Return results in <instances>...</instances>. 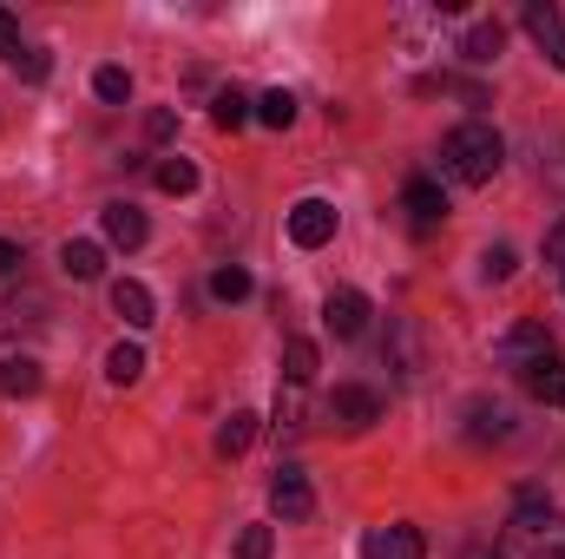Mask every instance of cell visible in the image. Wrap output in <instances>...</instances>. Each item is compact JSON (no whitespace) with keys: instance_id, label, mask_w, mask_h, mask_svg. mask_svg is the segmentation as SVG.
Segmentation results:
<instances>
[{"instance_id":"obj_30","label":"cell","mask_w":565,"mask_h":559,"mask_svg":"<svg viewBox=\"0 0 565 559\" xmlns=\"http://www.w3.org/2000/svg\"><path fill=\"white\" fill-rule=\"evenodd\" d=\"M171 133H178V113H164V106H158V113H151V119H145V139H171Z\"/></svg>"},{"instance_id":"obj_17","label":"cell","mask_w":565,"mask_h":559,"mask_svg":"<svg viewBox=\"0 0 565 559\" xmlns=\"http://www.w3.org/2000/svg\"><path fill=\"white\" fill-rule=\"evenodd\" d=\"M106 238H113L119 251H139V244H145V218H139V204H106Z\"/></svg>"},{"instance_id":"obj_24","label":"cell","mask_w":565,"mask_h":559,"mask_svg":"<svg viewBox=\"0 0 565 559\" xmlns=\"http://www.w3.org/2000/svg\"><path fill=\"white\" fill-rule=\"evenodd\" d=\"M211 119H217V126H224V133H237V126H244V119H250V99H244V93H237V86H224V93H217V99H211Z\"/></svg>"},{"instance_id":"obj_31","label":"cell","mask_w":565,"mask_h":559,"mask_svg":"<svg viewBox=\"0 0 565 559\" xmlns=\"http://www.w3.org/2000/svg\"><path fill=\"white\" fill-rule=\"evenodd\" d=\"M20 264H26V251H20V244H13V238H0V277H13V271H20Z\"/></svg>"},{"instance_id":"obj_6","label":"cell","mask_w":565,"mask_h":559,"mask_svg":"<svg viewBox=\"0 0 565 559\" xmlns=\"http://www.w3.org/2000/svg\"><path fill=\"white\" fill-rule=\"evenodd\" d=\"M520 20H526V33L540 40V53L565 73V13H559V7H553V0H526V13H520Z\"/></svg>"},{"instance_id":"obj_2","label":"cell","mask_w":565,"mask_h":559,"mask_svg":"<svg viewBox=\"0 0 565 559\" xmlns=\"http://www.w3.org/2000/svg\"><path fill=\"white\" fill-rule=\"evenodd\" d=\"M500 559H565V514H553L546 500H520L507 520V553Z\"/></svg>"},{"instance_id":"obj_16","label":"cell","mask_w":565,"mask_h":559,"mask_svg":"<svg viewBox=\"0 0 565 559\" xmlns=\"http://www.w3.org/2000/svg\"><path fill=\"white\" fill-rule=\"evenodd\" d=\"M60 264H66V277L93 283L99 271H106V251H99L93 238H66V251H60Z\"/></svg>"},{"instance_id":"obj_25","label":"cell","mask_w":565,"mask_h":559,"mask_svg":"<svg viewBox=\"0 0 565 559\" xmlns=\"http://www.w3.org/2000/svg\"><path fill=\"white\" fill-rule=\"evenodd\" d=\"M158 191H171V198L198 191V165H191V158H164V165H158Z\"/></svg>"},{"instance_id":"obj_9","label":"cell","mask_w":565,"mask_h":559,"mask_svg":"<svg viewBox=\"0 0 565 559\" xmlns=\"http://www.w3.org/2000/svg\"><path fill=\"white\" fill-rule=\"evenodd\" d=\"M493 356L500 362H513V369H526V362H540V356H553V336L540 329V323H513L500 342H493Z\"/></svg>"},{"instance_id":"obj_4","label":"cell","mask_w":565,"mask_h":559,"mask_svg":"<svg viewBox=\"0 0 565 559\" xmlns=\"http://www.w3.org/2000/svg\"><path fill=\"white\" fill-rule=\"evenodd\" d=\"M335 238V204L329 198H302L296 211H289V244L296 251H322Z\"/></svg>"},{"instance_id":"obj_26","label":"cell","mask_w":565,"mask_h":559,"mask_svg":"<svg viewBox=\"0 0 565 559\" xmlns=\"http://www.w3.org/2000/svg\"><path fill=\"white\" fill-rule=\"evenodd\" d=\"M211 296H217V303H244V296H250V271H244V264L211 271Z\"/></svg>"},{"instance_id":"obj_8","label":"cell","mask_w":565,"mask_h":559,"mask_svg":"<svg viewBox=\"0 0 565 559\" xmlns=\"http://www.w3.org/2000/svg\"><path fill=\"white\" fill-rule=\"evenodd\" d=\"M322 323H329V336H362L369 329V296L362 289H329V303H322Z\"/></svg>"},{"instance_id":"obj_7","label":"cell","mask_w":565,"mask_h":559,"mask_svg":"<svg viewBox=\"0 0 565 559\" xmlns=\"http://www.w3.org/2000/svg\"><path fill=\"white\" fill-rule=\"evenodd\" d=\"M362 559H427V540L415 534V527H369L362 534Z\"/></svg>"},{"instance_id":"obj_20","label":"cell","mask_w":565,"mask_h":559,"mask_svg":"<svg viewBox=\"0 0 565 559\" xmlns=\"http://www.w3.org/2000/svg\"><path fill=\"white\" fill-rule=\"evenodd\" d=\"M106 376H113L119 389H132V382L145 376V349H139V342H113V356H106Z\"/></svg>"},{"instance_id":"obj_13","label":"cell","mask_w":565,"mask_h":559,"mask_svg":"<svg viewBox=\"0 0 565 559\" xmlns=\"http://www.w3.org/2000/svg\"><path fill=\"white\" fill-rule=\"evenodd\" d=\"M467 434L473 441H513V409L507 402H467Z\"/></svg>"},{"instance_id":"obj_3","label":"cell","mask_w":565,"mask_h":559,"mask_svg":"<svg viewBox=\"0 0 565 559\" xmlns=\"http://www.w3.org/2000/svg\"><path fill=\"white\" fill-rule=\"evenodd\" d=\"M322 415L335 421L342 434H362V428H375V421H382V395H375L369 382H342V389L322 402Z\"/></svg>"},{"instance_id":"obj_21","label":"cell","mask_w":565,"mask_h":559,"mask_svg":"<svg viewBox=\"0 0 565 559\" xmlns=\"http://www.w3.org/2000/svg\"><path fill=\"white\" fill-rule=\"evenodd\" d=\"M302 428H309L302 389H296V382H282V389H277V434H302Z\"/></svg>"},{"instance_id":"obj_32","label":"cell","mask_w":565,"mask_h":559,"mask_svg":"<svg viewBox=\"0 0 565 559\" xmlns=\"http://www.w3.org/2000/svg\"><path fill=\"white\" fill-rule=\"evenodd\" d=\"M546 257H553V264H565V218L553 224V238H546Z\"/></svg>"},{"instance_id":"obj_19","label":"cell","mask_w":565,"mask_h":559,"mask_svg":"<svg viewBox=\"0 0 565 559\" xmlns=\"http://www.w3.org/2000/svg\"><path fill=\"white\" fill-rule=\"evenodd\" d=\"M309 376H316V342H302V336H289V342H282V382H296V389H309Z\"/></svg>"},{"instance_id":"obj_5","label":"cell","mask_w":565,"mask_h":559,"mask_svg":"<svg viewBox=\"0 0 565 559\" xmlns=\"http://www.w3.org/2000/svg\"><path fill=\"white\" fill-rule=\"evenodd\" d=\"M402 211H408V224H415V231L427 238V231L447 218V191H440L434 178H422V171H415V178L402 184Z\"/></svg>"},{"instance_id":"obj_15","label":"cell","mask_w":565,"mask_h":559,"mask_svg":"<svg viewBox=\"0 0 565 559\" xmlns=\"http://www.w3.org/2000/svg\"><path fill=\"white\" fill-rule=\"evenodd\" d=\"M0 395H7V402L40 395V362H33V356H7V362H0Z\"/></svg>"},{"instance_id":"obj_28","label":"cell","mask_w":565,"mask_h":559,"mask_svg":"<svg viewBox=\"0 0 565 559\" xmlns=\"http://www.w3.org/2000/svg\"><path fill=\"white\" fill-rule=\"evenodd\" d=\"M237 559H270V527H244L237 534Z\"/></svg>"},{"instance_id":"obj_1","label":"cell","mask_w":565,"mask_h":559,"mask_svg":"<svg viewBox=\"0 0 565 559\" xmlns=\"http://www.w3.org/2000/svg\"><path fill=\"white\" fill-rule=\"evenodd\" d=\"M500 158H507V139H500L487 119H467V126H454V133L440 139V171H447L454 184H493Z\"/></svg>"},{"instance_id":"obj_29","label":"cell","mask_w":565,"mask_h":559,"mask_svg":"<svg viewBox=\"0 0 565 559\" xmlns=\"http://www.w3.org/2000/svg\"><path fill=\"white\" fill-rule=\"evenodd\" d=\"M20 53H26V46H20V20H13V13H7V7H0V60H7V66H13V60H20Z\"/></svg>"},{"instance_id":"obj_14","label":"cell","mask_w":565,"mask_h":559,"mask_svg":"<svg viewBox=\"0 0 565 559\" xmlns=\"http://www.w3.org/2000/svg\"><path fill=\"white\" fill-rule=\"evenodd\" d=\"M500 46H507V27H500V20H473L467 40H460V60L487 66V60H500Z\"/></svg>"},{"instance_id":"obj_27","label":"cell","mask_w":565,"mask_h":559,"mask_svg":"<svg viewBox=\"0 0 565 559\" xmlns=\"http://www.w3.org/2000/svg\"><path fill=\"white\" fill-rule=\"evenodd\" d=\"M480 277H487V283H507V277H513V251H507V244H493V251L480 257Z\"/></svg>"},{"instance_id":"obj_10","label":"cell","mask_w":565,"mask_h":559,"mask_svg":"<svg viewBox=\"0 0 565 559\" xmlns=\"http://www.w3.org/2000/svg\"><path fill=\"white\" fill-rule=\"evenodd\" d=\"M270 507H277V520H309V514H316V494H309L302 467H277V481H270Z\"/></svg>"},{"instance_id":"obj_18","label":"cell","mask_w":565,"mask_h":559,"mask_svg":"<svg viewBox=\"0 0 565 559\" xmlns=\"http://www.w3.org/2000/svg\"><path fill=\"white\" fill-rule=\"evenodd\" d=\"M250 441H257V415H250V409H231V415H224V428H217V454L231 461V454H244Z\"/></svg>"},{"instance_id":"obj_12","label":"cell","mask_w":565,"mask_h":559,"mask_svg":"<svg viewBox=\"0 0 565 559\" xmlns=\"http://www.w3.org/2000/svg\"><path fill=\"white\" fill-rule=\"evenodd\" d=\"M113 309H119L132 329H151V323H158V303H151V289H145L139 277H119V283H113Z\"/></svg>"},{"instance_id":"obj_22","label":"cell","mask_w":565,"mask_h":559,"mask_svg":"<svg viewBox=\"0 0 565 559\" xmlns=\"http://www.w3.org/2000/svg\"><path fill=\"white\" fill-rule=\"evenodd\" d=\"M257 119H264V126H277V133H289V126H296V93L270 86V93L257 99Z\"/></svg>"},{"instance_id":"obj_33","label":"cell","mask_w":565,"mask_h":559,"mask_svg":"<svg viewBox=\"0 0 565 559\" xmlns=\"http://www.w3.org/2000/svg\"><path fill=\"white\" fill-rule=\"evenodd\" d=\"M460 559H500V553H493V547H467Z\"/></svg>"},{"instance_id":"obj_11","label":"cell","mask_w":565,"mask_h":559,"mask_svg":"<svg viewBox=\"0 0 565 559\" xmlns=\"http://www.w3.org/2000/svg\"><path fill=\"white\" fill-rule=\"evenodd\" d=\"M520 382H526V395L533 402H546V409H565V356H540V362H526L520 369Z\"/></svg>"},{"instance_id":"obj_23","label":"cell","mask_w":565,"mask_h":559,"mask_svg":"<svg viewBox=\"0 0 565 559\" xmlns=\"http://www.w3.org/2000/svg\"><path fill=\"white\" fill-rule=\"evenodd\" d=\"M93 93H99L106 106H126V99H132V73H126V66H99V73H93Z\"/></svg>"}]
</instances>
